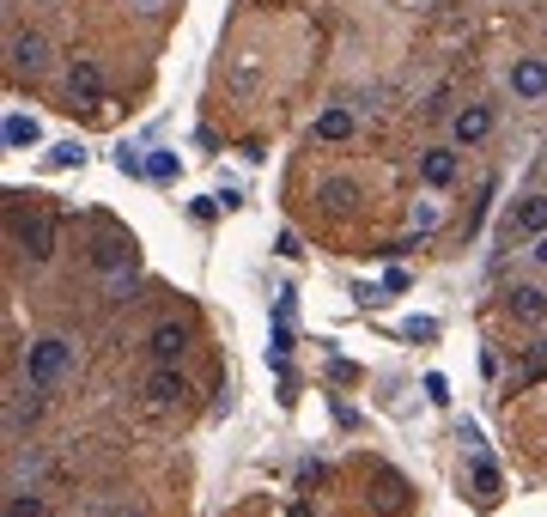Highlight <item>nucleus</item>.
Listing matches in <instances>:
<instances>
[{
    "label": "nucleus",
    "instance_id": "16",
    "mask_svg": "<svg viewBox=\"0 0 547 517\" xmlns=\"http://www.w3.org/2000/svg\"><path fill=\"white\" fill-rule=\"evenodd\" d=\"M43 165H49V171H80V165H86V146H80V140H61V146H49Z\"/></svg>",
    "mask_w": 547,
    "mask_h": 517
},
{
    "label": "nucleus",
    "instance_id": "21",
    "mask_svg": "<svg viewBox=\"0 0 547 517\" xmlns=\"http://www.w3.org/2000/svg\"><path fill=\"white\" fill-rule=\"evenodd\" d=\"M475 493H481V499H493V493H499V469H493L487 457L475 463Z\"/></svg>",
    "mask_w": 547,
    "mask_h": 517
},
{
    "label": "nucleus",
    "instance_id": "3",
    "mask_svg": "<svg viewBox=\"0 0 547 517\" xmlns=\"http://www.w3.org/2000/svg\"><path fill=\"white\" fill-rule=\"evenodd\" d=\"M7 67L19 73V80H37V73L49 67V49H43V37H37V31H19V37L7 43Z\"/></svg>",
    "mask_w": 547,
    "mask_h": 517
},
{
    "label": "nucleus",
    "instance_id": "8",
    "mask_svg": "<svg viewBox=\"0 0 547 517\" xmlns=\"http://www.w3.org/2000/svg\"><path fill=\"white\" fill-rule=\"evenodd\" d=\"M505 311H511V323H547V292L541 286H511L505 292Z\"/></svg>",
    "mask_w": 547,
    "mask_h": 517
},
{
    "label": "nucleus",
    "instance_id": "23",
    "mask_svg": "<svg viewBox=\"0 0 547 517\" xmlns=\"http://www.w3.org/2000/svg\"><path fill=\"white\" fill-rule=\"evenodd\" d=\"M402 335H408V341H432V335H438V323H432V317H414Z\"/></svg>",
    "mask_w": 547,
    "mask_h": 517
},
{
    "label": "nucleus",
    "instance_id": "12",
    "mask_svg": "<svg viewBox=\"0 0 547 517\" xmlns=\"http://www.w3.org/2000/svg\"><path fill=\"white\" fill-rule=\"evenodd\" d=\"M317 201H323L329 213H353V207H359V183H353V177H323V183H317Z\"/></svg>",
    "mask_w": 547,
    "mask_h": 517
},
{
    "label": "nucleus",
    "instance_id": "6",
    "mask_svg": "<svg viewBox=\"0 0 547 517\" xmlns=\"http://www.w3.org/2000/svg\"><path fill=\"white\" fill-rule=\"evenodd\" d=\"M183 396H189V384L177 378V365H152V378H146V408L165 414V408H177Z\"/></svg>",
    "mask_w": 547,
    "mask_h": 517
},
{
    "label": "nucleus",
    "instance_id": "10",
    "mask_svg": "<svg viewBox=\"0 0 547 517\" xmlns=\"http://www.w3.org/2000/svg\"><path fill=\"white\" fill-rule=\"evenodd\" d=\"M371 505H377V517H402V511H408V481L383 469L377 487H371Z\"/></svg>",
    "mask_w": 547,
    "mask_h": 517
},
{
    "label": "nucleus",
    "instance_id": "18",
    "mask_svg": "<svg viewBox=\"0 0 547 517\" xmlns=\"http://www.w3.org/2000/svg\"><path fill=\"white\" fill-rule=\"evenodd\" d=\"M353 134V116L347 110H323L317 116V140H347Z\"/></svg>",
    "mask_w": 547,
    "mask_h": 517
},
{
    "label": "nucleus",
    "instance_id": "20",
    "mask_svg": "<svg viewBox=\"0 0 547 517\" xmlns=\"http://www.w3.org/2000/svg\"><path fill=\"white\" fill-rule=\"evenodd\" d=\"M37 408H43V402H37V396H25V402H19V396H13V402H7V426H13V432H19V420H37Z\"/></svg>",
    "mask_w": 547,
    "mask_h": 517
},
{
    "label": "nucleus",
    "instance_id": "15",
    "mask_svg": "<svg viewBox=\"0 0 547 517\" xmlns=\"http://www.w3.org/2000/svg\"><path fill=\"white\" fill-rule=\"evenodd\" d=\"M128 262H134V244H128V238H98V250H92V268L116 274V268H128Z\"/></svg>",
    "mask_w": 547,
    "mask_h": 517
},
{
    "label": "nucleus",
    "instance_id": "1",
    "mask_svg": "<svg viewBox=\"0 0 547 517\" xmlns=\"http://www.w3.org/2000/svg\"><path fill=\"white\" fill-rule=\"evenodd\" d=\"M67 372H73V341H67V335H43V341H31V353H25V378H31V390H55Z\"/></svg>",
    "mask_w": 547,
    "mask_h": 517
},
{
    "label": "nucleus",
    "instance_id": "22",
    "mask_svg": "<svg viewBox=\"0 0 547 517\" xmlns=\"http://www.w3.org/2000/svg\"><path fill=\"white\" fill-rule=\"evenodd\" d=\"M7 517H43V499L37 493H13L7 499Z\"/></svg>",
    "mask_w": 547,
    "mask_h": 517
},
{
    "label": "nucleus",
    "instance_id": "24",
    "mask_svg": "<svg viewBox=\"0 0 547 517\" xmlns=\"http://www.w3.org/2000/svg\"><path fill=\"white\" fill-rule=\"evenodd\" d=\"M134 7H140V13L152 19V13H165V0H134Z\"/></svg>",
    "mask_w": 547,
    "mask_h": 517
},
{
    "label": "nucleus",
    "instance_id": "26",
    "mask_svg": "<svg viewBox=\"0 0 547 517\" xmlns=\"http://www.w3.org/2000/svg\"><path fill=\"white\" fill-rule=\"evenodd\" d=\"M286 517H317V511H310V505H304V499H298V505H292V511H286Z\"/></svg>",
    "mask_w": 547,
    "mask_h": 517
},
{
    "label": "nucleus",
    "instance_id": "19",
    "mask_svg": "<svg viewBox=\"0 0 547 517\" xmlns=\"http://www.w3.org/2000/svg\"><path fill=\"white\" fill-rule=\"evenodd\" d=\"M177 171H183L177 153H146V177H152V183H177Z\"/></svg>",
    "mask_w": 547,
    "mask_h": 517
},
{
    "label": "nucleus",
    "instance_id": "13",
    "mask_svg": "<svg viewBox=\"0 0 547 517\" xmlns=\"http://www.w3.org/2000/svg\"><path fill=\"white\" fill-rule=\"evenodd\" d=\"M420 177H426L432 189H450V183H456V153H450V146H432V153L420 159Z\"/></svg>",
    "mask_w": 547,
    "mask_h": 517
},
{
    "label": "nucleus",
    "instance_id": "14",
    "mask_svg": "<svg viewBox=\"0 0 547 517\" xmlns=\"http://www.w3.org/2000/svg\"><path fill=\"white\" fill-rule=\"evenodd\" d=\"M0 140H7L13 153H25V146H37V140H43V128H37V116H19V110H13L7 122H0Z\"/></svg>",
    "mask_w": 547,
    "mask_h": 517
},
{
    "label": "nucleus",
    "instance_id": "5",
    "mask_svg": "<svg viewBox=\"0 0 547 517\" xmlns=\"http://www.w3.org/2000/svg\"><path fill=\"white\" fill-rule=\"evenodd\" d=\"M67 92L80 98V104H98V98H104V67H98L92 55H73V61H67Z\"/></svg>",
    "mask_w": 547,
    "mask_h": 517
},
{
    "label": "nucleus",
    "instance_id": "25",
    "mask_svg": "<svg viewBox=\"0 0 547 517\" xmlns=\"http://www.w3.org/2000/svg\"><path fill=\"white\" fill-rule=\"evenodd\" d=\"M529 256H535V262H541V268H547V232H541V238H535V250H529Z\"/></svg>",
    "mask_w": 547,
    "mask_h": 517
},
{
    "label": "nucleus",
    "instance_id": "4",
    "mask_svg": "<svg viewBox=\"0 0 547 517\" xmlns=\"http://www.w3.org/2000/svg\"><path fill=\"white\" fill-rule=\"evenodd\" d=\"M511 98H523V104L547 98V55H523V61H511Z\"/></svg>",
    "mask_w": 547,
    "mask_h": 517
},
{
    "label": "nucleus",
    "instance_id": "17",
    "mask_svg": "<svg viewBox=\"0 0 547 517\" xmlns=\"http://www.w3.org/2000/svg\"><path fill=\"white\" fill-rule=\"evenodd\" d=\"M535 378H547V347H541V353H529V359L517 365V372L505 378V390H523V384H535Z\"/></svg>",
    "mask_w": 547,
    "mask_h": 517
},
{
    "label": "nucleus",
    "instance_id": "2",
    "mask_svg": "<svg viewBox=\"0 0 547 517\" xmlns=\"http://www.w3.org/2000/svg\"><path fill=\"white\" fill-rule=\"evenodd\" d=\"M13 238L25 244L31 262H49V256L61 250V219H55V213H31L25 226H13Z\"/></svg>",
    "mask_w": 547,
    "mask_h": 517
},
{
    "label": "nucleus",
    "instance_id": "9",
    "mask_svg": "<svg viewBox=\"0 0 547 517\" xmlns=\"http://www.w3.org/2000/svg\"><path fill=\"white\" fill-rule=\"evenodd\" d=\"M146 347H152V359L159 365H183V353H189V329L183 323H159L146 335Z\"/></svg>",
    "mask_w": 547,
    "mask_h": 517
},
{
    "label": "nucleus",
    "instance_id": "7",
    "mask_svg": "<svg viewBox=\"0 0 547 517\" xmlns=\"http://www.w3.org/2000/svg\"><path fill=\"white\" fill-rule=\"evenodd\" d=\"M450 134H456V146H481V140L493 134V110H487V104H462V110L450 116Z\"/></svg>",
    "mask_w": 547,
    "mask_h": 517
},
{
    "label": "nucleus",
    "instance_id": "11",
    "mask_svg": "<svg viewBox=\"0 0 547 517\" xmlns=\"http://www.w3.org/2000/svg\"><path fill=\"white\" fill-rule=\"evenodd\" d=\"M511 232H523V238H541L547 232V195H523L511 207Z\"/></svg>",
    "mask_w": 547,
    "mask_h": 517
}]
</instances>
